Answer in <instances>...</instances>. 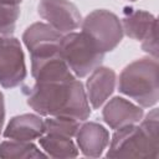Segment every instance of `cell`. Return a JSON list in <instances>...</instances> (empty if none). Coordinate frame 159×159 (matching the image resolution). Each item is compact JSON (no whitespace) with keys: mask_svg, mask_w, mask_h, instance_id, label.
<instances>
[{"mask_svg":"<svg viewBox=\"0 0 159 159\" xmlns=\"http://www.w3.org/2000/svg\"><path fill=\"white\" fill-rule=\"evenodd\" d=\"M26 63L21 42L15 36H4L0 43V86L5 89L19 87L26 78Z\"/></svg>","mask_w":159,"mask_h":159,"instance_id":"cell-6","label":"cell"},{"mask_svg":"<svg viewBox=\"0 0 159 159\" xmlns=\"http://www.w3.org/2000/svg\"><path fill=\"white\" fill-rule=\"evenodd\" d=\"M120 24L125 36L135 41H142L155 26H158V20L147 10L125 7L120 17Z\"/></svg>","mask_w":159,"mask_h":159,"instance_id":"cell-14","label":"cell"},{"mask_svg":"<svg viewBox=\"0 0 159 159\" xmlns=\"http://www.w3.org/2000/svg\"><path fill=\"white\" fill-rule=\"evenodd\" d=\"M159 65L150 56L127 65L117 77L118 91L142 108L155 107L159 99Z\"/></svg>","mask_w":159,"mask_h":159,"instance_id":"cell-3","label":"cell"},{"mask_svg":"<svg viewBox=\"0 0 159 159\" xmlns=\"http://www.w3.org/2000/svg\"><path fill=\"white\" fill-rule=\"evenodd\" d=\"M106 158H159V113L157 107L137 124L125 125L113 132Z\"/></svg>","mask_w":159,"mask_h":159,"instance_id":"cell-2","label":"cell"},{"mask_svg":"<svg viewBox=\"0 0 159 159\" xmlns=\"http://www.w3.org/2000/svg\"><path fill=\"white\" fill-rule=\"evenodd\" d=\"M6 1H10V2H12V4H17V5H20V4L22 2V0H6Z\"/></svg>","mask_w":159,"mask_h":159,"instance_id":"cell-21","label":"cell"},{"mask_svg":"<svg viewBox=\"0 0 159 159\" xmlns=\"http://www.w3.org/2000/svg\"><path fill=\"white\" fill-rule=\"evenodd\" d=\"M62 34L47 22H34L26 27L21 40L30 53V57L51 55L60 51Z\"/></svg>","mask_w":159,"mask_h":159,"instance_id":"cell-8","label":"cell"},{"mask_svg":"<svg viewBox=\"0 0 159 159\" xmlns=\"http://www.w3.org/2000/svg\"><path fill=\"white\" fill-rule=\"evenodd\" d=\"M102 107V118L113 130L125 125L137 124L144 116V108L120 96L109 98Z\"/></svg>","mask_w":159,"mask_h":159,"instance_id":"cell-9","label":"cell"},{"mask_svg":"<svg viewBox=\"0 0 159 159\" xmlns=\"http://www.w3.org/2000/svg\"><path fill=\"white\" fill-rule=\"evenodd\" d=\"M158 26H155L140 42L142 50L148 53V56L158 60Z\"/></svg>","mask_w":159,"mask_h":159,"instance_id":"cell-19","label":"cell"},{"mask_svg":"<svg viewBox=\"0 0 159 159\" xmlns=\"http://www.w3.org/2000/svg\"><path fill=\"white\" fill-rule=\"evenodd\" d=\"M109 139L111 135L108 129L103 124L92 120L81 122L75 135L78 150L87 158L102 157L108 148Z\"/></svg>","mask_w":159,"mask_h":159,"instance_id":"cell-11","label":"cell"},{"mask_svg":"<svg viewBox=\"0 0 159 159\" xmlns=\"http://www.w3.org/2000/svg\"><path fill=\"white\" fill-rule=\"evenodd\" d=\"M117 88V73L113 68L99 66L86 80L84 91L92 109H99Z\"/></svg>","mask_w":159,"mask_h":159,"instance_id":"cell-10","label":"cell"},{"mask_svg":"<svg viewBox=\"0 0 159 159\" xmlns=\"http://www.w3.org/2000/svg\"><path fill=\"white\" fill-rule=\"evenodd\" d=\"M45 133H55L75 138L81 120L70 117H45Z\"/></svg>","mask_w":159,"mask_h":159,"instance_id":"cell-17","label":"cell"},{"mask_svg":"<svg viewBox=\"0 0 159 159\" xmlns=\"http://www.w3.org/2000/svg\"><path fill=\"white\" fill-rule=\"evenodd\" d=\"M37 140L42 152L50 158H76L80 154L75 138L67 135L43 133Z\"/></svg>","mask_w":159,"mask_h":159,"instance_id":"cell-15","label":"cell"},{"mask_svg":"<svg viewBox=\"0 0 159 159\" xmlns=\"http://www.w3.org/2000/svg\"><path fill=\"white\" fill-rule=\"evenodd\" d=\"M45 133V122L37 113H24L14 116L2 129L5 139L34 142Z\"/></svg>","mask_w":159,"mask_h":159,"instance_id":"cell-13","label":"cell"},{"mask_svg":"<svg viewBox=\"0 0 159 159\" xmlns=\"http://www.w3.org/2000/svg\"><path fill=\"white\" fill-rule=\"evenodd\" d=\"M31 76L35 82H61L77 78L58 52L31 57Z\"/></svg>","mask_w":159,"mask_h":159,"instance_id":"cell-12","label":"cell"},{"mask_svg":"<svg viewBox=\"0 0 159 159\" xmlns=\"http://www.w3.org/2000/svg\"><path fill=\"white\" fill-rule=\"evenodd\" d=\"M80 29L104 55L113 51L124 36L120 19L106 9H97L87 14L82 19Z\"/></svg>","mask_w":159,"mask_h":159,"instance_id":"cell-5","label":"cell"},{"mask_svg":"<svg viewBox=\"0 0 159 159\" xmlns=\"http://www.w3.org/2000/svg\"><path fill=\"white\" fill-rule=\"evenodd\" d=\"M20 16V5L0 0V35L11 36Z\"/></svg>","mask_w":159,"mask_h":159,"instance_id":"cell-18","label":"cell"},{"mask_svg":"<svg viewBox=\"0 0 159 159\" xmlns=\"http://www.w3.org/2000/svg\"><path fill=\"white\" fill-rule=\"evenodd\" d=\"M27 106L42 117H70L87 120L92 108L88 103L84 84L75 78L61 82H35L24 87Z\"/></svg>","mask_w":159,"mask_h":159,"instance_id":"cell-1","label":"cell"},{"mask_svg":"<svg viewBox=\"0 0 159 159\" xmlns=\"http://www.w3.org/2000/svg\"><path fill=\"white\" fill-rule=\"evenodd\" d=\"M37 14L62 35L77 31L83 19L78 7L70 0H39Z\"/></svg>","mask_w":159,"mask_h":159,"instance_id":"cell-7","label":"cell"},{"mask_svg":"<svg viewBox=\"0 0 159 159\" xmlns=\"http://www.w3.org/2000/svg\"><path fill=\"white\" fill-rule=\"evenodd\" d=\"M60 55L78 80L87 77L99 67L104 60V53H102L82 31H72L62 35Z\"/></svg>","mask_w":159,"mask_h":159,"instance_id":"cell-4","label":"cell"},{"mask_svg":"<svg viewBox=\"0 0 159 159\" xmlns=\"http://www.w3.org/2000/svg\"><path fill=\"white\" fill-rule=\"evenodd\" d=\"M2 40H4V36H2V35H0V43L2 42Z\"/></svg>","mask_w":159,"mask_h":159,"instance_id":"cell-22","label":"cell"},{"mask_svg":"<svg viewBox=\"0 0 159 159\" xmlns=\"http://www.w3.org/2000/svg\"><path fill=\"white\" fill-rule=\"evenodd\" d=\"M0 158L4 159H39L47 158L40 145L34 142L5 139L0 142Z\"/></svg>","mask_w":159,"mask_h":159,"instance_id":"cell-16","label":"cell"},{"mask_svg":"<svg viewBox=\"0 0 159 159\" xmlns=\"http://www.w3.org/2000/svg\"><path fill=\"white\" fill-rule=\"evenodd\" d=\"M5 99H4V94L0 91V137L2 135V129H4V124H5Z\"/></svg>","mask_w":159,"mask_h":159,"instance_id":"cell-20","label":"cell"},{"mask_svg":"<svg viewBox=\"0 0 159 159\" xmlns=\"http://www.w3.org/2000/svg\"><path fill=\"white\" fill-rule=\"evenodd\" d=\"M128 1H137V0H128Z\"/></svg>","mask_w":159,"mask_h":159,"instance_id":"cell-23","label":"cell"}]
</instances>
